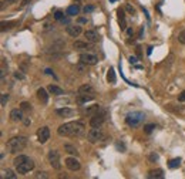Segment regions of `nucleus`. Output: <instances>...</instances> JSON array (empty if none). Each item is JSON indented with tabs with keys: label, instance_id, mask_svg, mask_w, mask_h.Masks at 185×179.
Instances as JSON below:
<instances>
[{
	"label": "nucleus",
	"instance_id": "obj_37",
	"mask_svg": "<svg viewBox=\"0 0 185 179\" xmlns=\"http://www.w3.org/2000/svg\"><path fill=\"white\" fill-rule=\"evenodd\" d=\"M34 178H37V179H40V178L46 179V178H49V175H47L46 172H42V171H40V172H37V174L34 175Z\"/></svg>",
	"mask_w": 185,
	"mask_h": 179
},
{
	"label": "nucleus",
	"instance_id": "obj_31",
	"mask_svg": "<svg viewBox=\"0 0 185 179\" xmlns=\"http://www.w3.org/2000/svg\"><path fill=\"white\" fill-rule=\"evenodd\" d=\"M86 66H87V64H84V63L80 61V64H77V66H76V70L79 71L80 74H83L84 71H86Z\"/></svg>",
	"mask_w": 185,
	"mask_h": 179
},
{
	"label": "nucleus",
	"instance_id": "obj_15",
	"mask_svg": "<svg viewBox=\"0 0 185 179\" xmlns=\"http://www.w3.org/2000/svg\"><path fill=\"white\" fill-rule=\"evenodd\" d=\"M56 114H57L59 117H61V118H70V117H73V115H74V109L64 107V108L56 109Z\"/></svg>",
	"mask_w": 185,
	"mask_h": 179
},
{
	"label": "nucleus",
	"instance_id": "obj_25",
	"mask_svg": "<svg viewBox=\"0 0 185 179\" xmlns=\"http://www.w3.org/2000/svg\"><path fill=\"white\" fill-rule=\"evenodd\" d=\"M116 71H114V68H110L108 70V73H107V81L108 83H111V84H116Z\"/></svg>",
	"mask_w": 185,
	"mask_h": 179
},
{
	"label": "nucleus",
	"instance_id": "obj_27",
	"mask_svg": "<svg viewBox=\"0 0 185 179\" xmlns=\"http://www.w3.org/2000/svg\"><path fill=\"white\" fill-rule=\"evenodd\" d=\"M27 159H29L27 155H18V156H16V158H14L13 164H14V166H16V165H20V164H23L24 161H27Z\"/></svg>",
	"mask_w": 185,
	"mask_h": 179
},
{
	"label": "nucleus",
	"instance_id": "obj_18",
	"mask_svg": "<svg viewBox=\"0 0 185 179\" xmlns=\"http://www.w3.org/2000/svg\"><path fill=\"white\" fill-rule=\"evenodd\" d=\"M73 48L79 50V51H83V50H88L90 48V44L86 41H80V40H76L73 43Z\"/></svg>",
	"mask_w": 185,
	"mask_h": 179
},
{
	"label": "nucleus",
	"instance_id": "obj_11",
	"mask_svg": "<svg viewBox=\"0 0 185 179\" xmlns=\"http://www.w3.org/2000/svg\"><path fill=\"white\" fill-rule=\"evenodd\" d=\"M81 31H83L81 26H79V24H69L67 28H66V33L69 34L70 37H79Z\"/></svg>",
	"mask_w": 185,
	"mask_h": 179
},
{
	"label": "nucleus",
	"instance_id": "obj_3",
	"mask_svg": "<svg viewBox=\"0 0 185 179\" xmlns=\"http://www.w3.org/2000/svg\"><path fill=\"white\" fill-rule=\"evenodd\" d=\"M144 119H145V114L141 112V111H133V112H130L127 117H125V124L131 128H135L141 125L144 122Z\"/></svg>",
	"mask_w": 185,
	"mask_h": 179
},
{
	"label": "nucleus",
	"instance_id": "obj_32",
	"mask_svg": "<svg viewBox=\"0 0 185 179\" xmlns=\"http://www.w3.org/2000/svg\"><path fill=\"white\" fill-rule=\"evenodd\" d=\"M10 99V95L7 94V93H5V94H2V107H6V104H7V101Z\"/></svg>",
	"mask_w": 185,
	"mask_h": 179
},
{
	"label": "nucleus",
	"instance_id": "obj_29",
	"mask_svg": "<svg viewBox=\"0 0 185 179\" xmlns=\"http://www.w3.org/2000/svg\"><path fill=\"white\" fill-rule=\"evenodd\" d=\"M5 178H7V179H16V178H17V175L14 174L12 169H6L5 171Z\"/></svg>",
	"mask_w": 185,
	"mask_h": 179
},
{
	"label": "nucleus",
	"instance_id": "obj_9",
	"mask_svg": "<svg viewBox=\"0 0 185 179\" xmlns=\"http://www.w3.org/2000/svg\"><path fill=\"white\" fill-rule=\"evenodd\" d=\"M37 139H39L40 144H46L50 139V129H49V127H42L37 131Z\"/></svg>",
	"mask_w": 185,
	"mask_h": 179
},
{
	"label": "nucleus",
	"instance_id": "obj_4",
	"mask_svg": "<svg viewBox=\"0 0 185 179\" xmlns=\"http://www.w3.org/2000/svg\"><path fill=\"white\" fill-rule=\"evenodd\" d=\"M47 158H49V162L53 169H61V161H60V154L57 149H50L49 154H47Z\"/></svg>",
	"mask_w": 185,
	"mask_h": 179
},
{
	"label": "nucleus",
	"instance_id": "obj_7",
	"mask_svg": "<svg viewBox=\"0 0 185 179\" xmlns=\"http://www.w3.org/2000/svg\"><path fill=\"white\" fill-rule=\"evenodd\" d=\"M103 137H104V135H103V131L100 128H91V129L87 132V139H88V142H91V144H96V142L101 141Z\"/></svg>",
	"mask_w": 185,
	"mask_h": 179
},
{
	"label": "nucleus",
	"instance_id": "obj_49",
	"mask_svg": "<svg viewBox=\"0 0 185 179\" xmlns=\"http://www.w3.org/2000/svg\"><path fill=\"white\" fill-rule=\"evenodd\" d=\"M29 2H30V0H23V5H27Z\"/></svg>",
	"mask_w": 185,
	"mask_h": 179
},
{
	"label": "nucleus",
	"instance_id": "obj_48",
	"mask_svg": "<svg viewBox=\"0 0 185 179\" xmlns=\"http://www.w3.org/2000/svg\"><path fill=\"white\" fill-rule=\"evenodd\" d=\"M117 146H118V148H121V149H123V152H124V145H123V144H117Z\"/></svg>",
	"mask_w": 185,
	"mask_h": 179
},
{
	"label": "nucleus",
	"instance_id": "obj_19",
	"mask_svg": "<svg viewBox=\"0 0 185 179\" xmlns=\"http://www.w3.org/2000/svg\"><path fill=\"white\" fill-rule=\"evenodd\" d=\"M147 178H150V179H161V178H164V171L162 169H154V171H150L148 172V175H147Z\"/></svg>",
	"mask_w": 185,
	"mask_h": 179
},
{
	"label": "nucleus",
	"instance_id": "obj_42",
	"mask_svg": "<svg viewBox=\"0 0 185 179\" xmlns=\"http://www.w3.org/2000/svg\"><path fill=\"white\" fill-rule=\"evenodd\" d=\"M178 101H180V103H185V90L178 95Z\"/></svg>",
	"mask_w": 185,
	"mask_h": 179
},
{
	"label": "nucleus",
	"instance_id": "obj_36",
	"mask_svg": "<svg viewBox=\"0 0 185 179\" xmlns=\"http://www.w3.org/2000/svg\"><path fill=\"white\" fill-rule=\"evenodd\" d=\"M158 154H155V152H153V154H150V156H148V159H150V162H157L158 161Z\"/></svg>",
	"mask_w": 185,
	"mask_h": 179
},
{
	"label": "nucleus",
	"instance_id": "obj_34",
	"mask_svg": "<svg viewBox=\"0 0 185 179\" xmlns=\"http://www.w3.org/2000/svg\"><path fill=\"white\" fill-rule=\"evenodd\" d=\"M178 41H180L181 44H185V30L180 31V34H178Z\"/></svg>",
	"mask_w": 185,
	"mask_h": 179
},
{
	"label": "nucleus",
	"instance_id": "obj_12",
	"mask_svg": "<svg viewBox=\"0 0 185 179\" xmlns=\"http://www.w3.org/2000/svg\"><path fill=\"white\" fill-rule=\"evenodd\" d=\"M64 47H66V41H63V40H57V41H54L50 47L47 48V53H50V54L51 53H59V51H61Z\"/></svg>",
	"mask_w": 185,
	"mask_h": 179
},
{
	"label": "nucleus",
	"instance_id": "obj_6",
	"mask_svg": "<svg viewBox=\"0 0 185 179\" xmlns=\"http://www.w3.org/2000/svg\"><path fill=\"white\" fill-rule=\"evenodd\" d=\"M34 169V162H33V159H30L29 158L27 161H24L23 164H20V165H16V172L20 175H26L27 172H30V171Z\"/></svg>",
	"mask_w": 185,
	"mask_h": 179
},
{
	"label": "nucleus",
	"instance_id": "obj_13",
	"mask_svg": "<svg viewBox=\"0 0 185 179\" xmlns=\"http://www.w3.org/2000/svg\"><path fill=\"white\" fill-rule=\"evenodd\" d=\"M23 109L20 108H14V109H12V111H10V119H12V121H13V122H20V121H23Z\"/></svg>",
	"mask_w": 185,
	"mask_h": 179
},
{
	"label": "nucleus",
	"instance_id": "obj_22",
	"mask_svg": "<svg viewBox=\"0 0 185 179\" xmlns=\"http://www.w3.org/2000/svg\"><path fill=\"white\" fill-rule=\"evenodd\" d=\"M64 151L70 155H74V156H79V151H77V148L71 144H64Z\"/></svg>",
	"mask_w": 185,
	"mask_h": 179
},
{
	"label": "nucleus",
	"instance_id": "obj_2",
	"mask_svg": "<svg viewBox=\"0 0 185 179\" xmlns=\"http://www.w3.org/2000/svg\"><path fill=\"white\" fill-rule=\"evenodd\" d=\"M27 145V138L23 137V135H18V137H13L10 138L9 141L6 142V148L10 154H16L18 151H23Z\"/></svg>",
	"mask_w": 185,
	"mask_h": 179
},
{
	"label": "nucleus",
	"instance_id": "obj_44",
	"mask_svg": "<svg viewBox=\"0 0 185 179\" xmlns=\"http://www.w3.org/2000/svg\"><path fill=\"white\" fill-rule=\"evenodd\" d=\"M128 60H130V63H135V61H137V58H135L134 56H131V57L128 58Z\"/></svg>",
	"mask_w": 185,
	"mask_h": 179
},
{
	"label": "nucleus",
	"instance_id": "obj_41",
	"mask_svg": "<svg viewBox=\"0 0 185 179\" xmlns=\"http://www.w3.org/2000/svg\"><path fill=\"white\" fill-rule=\"evenodd\" d=\"M83 11L86 14H87V13H91V11H94V6H86V7L83 9Z\"/></svg>",
	"mask_w": 185,
	"mask_h": 179
},
{
	"label": "nucleus",
	"instance_id": "obj_38",
	"mask_svg": "<svg viewBox=\"0 0 185 179\" xmlns=\"http://www.w3.org/2000/svg\"><path fill=\"white\" fill-rule=\"evenodd\" d=\"M54 19L56 20H63V19H64V13H63V11H56V13H54Z\"/></svg>",
	"mask_w": 185,
	"mask_h": 179
},
{
	"label": "nucleus",
	"instance_id": "obj_28",
	"mask_svg": "<svg viewBox=\"0 0 185 179\" xmlns=\"http://www.w3.org/2000/svg\"><path fill=\"white\" fill-rule=\"evenodd\" d=\"M20 108L23 109L24 112H30L32 111V104L30 103H27V101H23V103H20Z\"/></svg>",
	"mask_w": 185,
	"mask_h": 179
},
{
	"label": "nucleus",
	"instance_id": "obj_47",
	"mask_svg": "<svg viewBox=\"0 0 185 179\" xmlns=\"http://www.w3.org/2000/svg\"><path fill=\"white\" fill-rule=\"evenodd\" d=\"M79 23L83 24V23H87V19H79Z\"/></svg>",
	"mask_w": 185,
	"mask_h": 179
},
{
	"label": "nucleus",
	"instance_id": "obj_20",
	"mask_svg": "<svg viewBox=\"0 0 185 179\" xmlns=\"http://www.w3.org/2000/svg\"><path fill=\"white\" fill-rule=\"evenodd\" d=\"M49 93L53 95H63L64 94V91H63V88H60L59 85H54V84H50L49 85Z\"/></svg>",
	"mask_w": 185,
	"mask_h": 179
},
{
	"label": "nucleus",
	"instance_id": "obj_40",
	"mask_svg": "<svg viewBox=\"0 0 185 179\" xmlns=\"http://www.w3.org/2000/svg\"><path fill=\"white\" fill-rule=\"evenodd\" d=\"M125 10H127L130 14H135V9L131 5H127V6H125Z\"/></svg>",
	"mask_w": 185,
	"mask_h": 179
},
{
	"label": "nucleus",
	"instance_id": "obj_5",
	"mask_svg": "<svg viewBox=\"0 0 185 179\" xmlns=\"http://www.w3.org/2000/svg\"><path fill=\"white\" fill-rule=\"evenodd\" d=\"M104 121H106V114L101 112V109H100L97 114H94V115L90 118L88 124H90L91 128H100L103 124H104Z\"/></svg>",
	"mask_w": 185,
	"mask_h": 179
},
{
	"label": "nucleus",
	"instance_id": "obj_45",
	"mask_svg": "<svg viewBox=\"0 0 185 179\" xmlns=\"http://www.w3.org/2000/svg\"><path fill=\"white\" fill-rule=\"evenodd\" d=\"M134 33V31H133V28L130 27V28H127V34H128V36H131V34Z\"/></svg>",
	"mask_w": 185,
	"mask_h": 179
},
{
	"label": "nucleus",
	"instance_id": "obj_21",
	"mask_svg": "<svg viewBox=\"0 0 185 179\" xmlns=\"http://www.w3.org/2000/svg\"><path fill=\"white\" fill-rule=\"evenodd\" d=\"M80 11V7L79 6H76V5H71L67 7V10H66V14L67 16H70V17H73V16H77Z\"/></svg>",
	"mask_w": 185,
	"mask_h": 179
},
{
	"label": "nucleus",
	"instance_id": "obj_16",
	"mask_svg": "<svg viewBox=\"0 0 185 179\" xmlns=\"http://www.w3.org/2000/svg\"><path fill=\"white\" fill-rule=\"evenodd\" d=\"M84 37L88 43H96L98 41V34L96 30H86L84 31Z\"/></svg>",
	"mask_w": 185,
	"mask_h": 179
},
{
	"label": "nucleus",
	"instance_id": "obj_30",
	"mask_svg": "<svg viewBox=\"0 0 185 179\" xmlns=\"http://www.w3.org/2000/svg\"><path fill=\"white\" fill-rule=\"evenodd\" d=\"M154 128H155L154 124H147V125H144V132L145 134H151L154 131Z\"/></svg>",
	"mask_w": 185,
	"mask_h": 179
},
{
	"label": "nucleus",
	"instance_id": "obj_46",
	"mask_svg": "<svg viewBox=\"0 0 185 179\" xmlns=\"http://www.w3.org/2000/svg\"><path fill=\"white\" fill-rule=\"evenodd\" d=\"M5 2H7L9 5H12V3H17L18 0H5Z\"/></svg>",
	"mask_w": 185,
	"mask_h": 179
},
{
	"label": "nucleus",
	"instance_id": "obj_10",
	"mask_svg": "<svg viewBox=\"0 0 185 179\" xmlns=\"http://www.w3.org/2000/svg\"><path fill=\"white\" fill-rule=\"evenodd\" d=\"M64 164H66V166H67L70 171H73V172H77V171H80V168H81V164L79 162L77 158H66Z\"/></svg>",
	"mask_w": 185,
	"mask_h": 179
},
{
	"label": "nucleus",
	"instance_id": "obj_26",
	"mask_svg": "<svg viewBox=\"0 0 185 179\" xmlns=\"http://www.w3.org/2000/svg\"><path fill=\"white\" fill-rule=\"evenodd\" d=\"M180 165H181V158H174V159H171L168 162V166H170L171 169H175V168H178Z\"/></svg>",
	"mask_w": 185,
	"mask_h": 179
},
{
	"label": "nucleus",
	"instance_id": "obj_50",
	"mask_svg": "<svg viewBox=\"0 0 185 179\" xmlns=\"http://www.w3.org/2000/svg\"><path fill=\"white\" fill-rule=\"evenodd\" d=\"M116 2H118V0H110V3H116Z\"/></svg>",
	"mask_w": 185,
	"mask_h": 179
},
{
	"label": "nucleus",
	"instance_id": "obj_1",
	"mask_svg": "<svg viewBox=\"0 0 185 179\" xmlns=\"http://www.w3.org/2000/svg\"><path fill=\"white\" fill-rule=\"evenodd\" d=\"M84 124L81 121H70L59 127L57 134L60 137H80L84 134Z\"/></svg>",
	"mask_w": 185,
	"mask_h": 179
},
{
	"label": "nucleus",
	"instance_id": "obj_35",
	"mask_svg": "<svg viewBox=\"0 0 185 179\" xmlns=\"http://www.w3.org/2000/svg\"><path fill=\"white\" fill-rule=\"evenodd\" d=\"M13 21H9V23H6V21H2V31H5L6 27L10 28V27H13Z\"/></svg>",
	"mask_w": 185,
	"mask_h": 179
},
{
	"label": "nucleus",
	"instance_id": "obj_33",
	"mask_svg": "<svg viewBox=\"0 0 185 179\" xmlns=\"http://www.w3.org/2000/svg\"><path fill=\"white\" fill-rule=\"evenodd\" d=\"M118 23H120V28L124 31L125 28H127V21H125V17H123V19H118Z\"/></svg>",
	"mask_w": 185,
	"mask_h": 179
},
{
	"label": "nucleus",
	"instance_id": "obj_17",
	"mask_svg": "<svg viewBox=\"0 0 185 179\" xmlns=\"http://www.w3.org/2000/svg\"><path fill=\"white\" fill-rule=\"evenodd\" d=\"M37 98L40 99L43 104L49 103V93H47V90L43 88V87H40V88L37 90Z\"/></svg>",
	"mask_w": 185,
	"mask_h": 179
},
{
	"label": "nucleus",
	"instance_id": "obj_24",
	"mask_svg": "<svg viewBox=\"0 0 185 179\" xmlns=\"http://www.w3.org/2000/svg\"><path fill=\"white\" fill-rule=\"evenodd\" d=\"M94 98V97H91V95H83V94H79V97H77V104H80V105H83V104L88 103V101H91V99Z\"/></svg>",
	"mask_w": 185,
	"mask_h": 179
},
{
	"label": "nucleus",
	"instance_id": "obj_43",
	"mask_svg": "<svg viewBox=\"0 0 185 179\" xmlns=\"http://www.w3.org/2000/svg\"><path fill=\"white\" fill-rule=\"evenodd\" d=\"M143 34H144V27L140 28V34H138V38H143Z\"/></svg>",
	"mask_w": 185,
	"mask_h": 179
},
{
	"label": "nucleus",
	"instance_id": "obj_23",
	"mask_svg": "<svg viewBox=\"0 0 185 179\" xmlns=\"http://www.w3.org/2000/svg\"><path fill=\"white\" fill-rule=\"evenodd\" d=\"M100 105H92V107H88V108L84 109V114L86 115H88V117H92L94 114H97L98 111H100Z\"/></svg>",
	"mask_w": 185,
	"mask_h": 179
},
{
	"label": "nucleus",
	"instance_id": "obj_39",
	"mask_svg": "<svg viewBox=\"0 0 185 179\" xmlns=\"http://www.w3.org/2000/svg\"><path fill=\"white\" fill-rule=\"evenodd\" d=\"M14 78H16V80H24V74L20 73V71H16V73H14Z\"/></svg>",
	"mask_w": 185,
	"mask_h": 179
},
{
	"label": "nucleus",
	"instance_id": "obj_8",
	"mask_svg": "<svg viewBox=\"0 0 185 179\" xmlns=\"http://www.w3.org/2000/svg\"><path fill=\"white\" fill-rule=\"evenodd\" d=\"M80 61L87 66H96L98 63V57L91 53H83V54H80Z\"/></svg>",
	"mask_w": 185,
	"mask_h": 179
},
{
	"label": "nucleus",
	"instance_id": "obj_14",
	"mask_svg": "<svg viewBox=\"0 0 185 179\" xmlns=\"http://www.w3.org/2000/svg\"><path fill=\"white\" fill-rule=\"evenodd\" d=\"M77 93H79V94H83V95H91V97H94V94H96V91H94V88H92V85H90V84L80 85Z\"/></svg>",
	"mask_w": 185,
	"mask_h": 179
}]
</instances>
